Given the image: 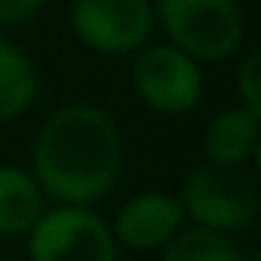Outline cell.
Here are the masks:
<instances>
[{
    "instance_id": "obj_15",
    "label": "cell",
    "mask_w": 261,
    "mask_h": 261,
    "mask_svg": "<svg viewBox=\"0 0 261 261\" xmlns=\"http://www.w3.org/2000/svg\"><path fill=\"white\" fill-rule=\"evenodd\" d=\"M0 261H13V258H0Z\"/></svg>"
},
{
    "instance_id": "obj_1",
    "label": "cell",
    "mask_w": 261,
    "mask_h": 261,
    "mask_svg": "<svg viewBox=\"0 0 261 261\" xmlns=\"http://www.w3.org/2000/svg\"><path fill=\"white\" fill-rule=\"evenodd\" d=\"M31 169L43 197L62 206L98 203L123 169V142L114 120L95 105L59 108L34 139Z\"/></svg>"
},
{
    "instance_id": "obj_4",
    "label": "cell",
    "mask_w": 261,
    "mask_h": 261,
    "mask_svg": "<svg viewBox=\"0 0 261 261\" xmlns=\"http://www.w3.org/2000/svg\"><path fill=\"white\" fill-rule=\"evenodd\" d=\"M31 261H117L111 227L89 206L49 209L28 230Z\"/></svg>"
},
{
    "instance_id": "obj_13",
    "label": "cell",
    "mask_w": 261,
    "mask_h": 261,
    "mask_svg": "<svg viewBox=\"0 0 261 261\" xmlns=\"http://www.w3.org/2000/svg\"><path fill=\"white\" fill-rule=\"evenodd\" d=\"M46 0H0V28H16L34 19Z\"/></svg>"
},
{
    "instance_id": "obj_11",
    "label": "cell",
    "mask_w": 261,
    "mask_h": 261,
    "mask_svg": "<svg viewBox=\"0 0 261 261\" xmlns=\"http://www.w3.org/2000/svg\"><path fill=\"white\" fill-rule=\"evenodd\" d=\"M163 261H240V249L230 233L194 224L163 246Z\"/></svg>"
},
{
    "instance_id": "obj_6",
    "label": "cell",
    "mask_w": 261,
    "mask_h": 261,
    "mask_svg": "<svg viewBox=\"0 0 261 261\" xmlns=\"http://www.w3.org/2000/svg\"><path fill=\"white\" fill-rule=\"evenodd\" d=\"M133 86L139 98L160 114H188L203 95V74L197 59L172 43L142 46L133 65Z\"/></svg>"
},
{
    "instance_id": "obj_7",
    "label": "cell",
    "mask_w": 261,
    "mask_h": 261,
    "mask_svg": "<svg viewBox=\"0 0 261 261\" xmlns=\"http://www.w3.org/2000/svg\"><path fill=\"white\" fill-rule=\"evenodd\" d=\"M185 221L181 200L163 191H145L126 200L114 218V240L133 252H154L163 249Z\"/></svg>"
},
{
    "instance_id": "obj_14",
    "label": "cell",
    "mask_w": 261,
    "mask_h": 261,
    "mask_svg": "<svg viewBox=\"0 0 261 261\" xmlns=\"http://www.w3.org/2000/svg\"><path fill=\"white\" fill-rule=\"evenodd\" d=\"M252 160H255V169L261 172V139H258V145H255V154H252Z\"/></svg>"
},
{
    "instance_id": "obj_10",
    "label": "cell",
    "mask_w": 261,
    "mask_h": 261,
    "mask_svg": "<svg viewBox=\"0 0 261 261\" xmlns=\"http://www.w3.org/2000/svg\"><path fill=\"white\" fill-rule=\"evenodd\" d=\"M37 68L13 40L0 37V123L22 117L37 98Z\"/></svg>"
},
{
    "instance_id": "obj_5",
    "label": "cell",
    "mask_w": 261,
    "mask_h": 261,
    "mask_svg": "<svg viewBox=\"0 0 261 261\" xmlns=\"http://www.w3.org/2000/svg\"><path fill=\"white\" fill-rule=\"evenodd\" d=\"M148 0H74L71 28L83 46L98 56H126L148 43L154 31Z\"/></svg>"
},
{
    "instance_id": "obj_9",
    "label": "cell",
    "mask_w": 261,
    "mask_h": 261,
    "mask_svg": "<svg viewBox=\"0 0 261 261\" xmlns=\"http://www.w3.org/2000/svg\"><path fill=\"white\" fill-rule=\"evenodd\" d=\"M43 212V191L34 175L19 166H0V237L28 233Z\"/></svg>"
},
{
    "instance_id": "obj_8",
    "label": "cell",
    "mask_w": 261,
    "mask_h": 261,
    "mask_svg": "<svg viewBox=\"0 0 261 261\" xmlns=\"http://www.w3.org/2000/svg\"><path fill=\"white\" fill-rule=\"evenodd\" d=\"M258 139H261V120L240 105V108H230V111L218 114L209 123L203 148H206L209 163L243 166L255 154Z\"/></svg>"
},
{
    "instance_id": "obj_3",
    "label": "cell",
    "mask_w": 261,
    "mask_h": 261,
    "mask_svg": "<svg viewBox=\"0 0 261 261\" xmlns=\"http://www.w3.org/2000/svg\"><path fill=\"white\" fill-rule=\"evenodd\" d=\"M181 209L197 224L230 233L255 221L261 209V191L243 166L203 163L185 178Z\"/></svg>"
},
{
    "instance_id": "obj_12",
    "label": "cell",
    "mask_w": 261,
    "mask_h": 261,
    "mask_svg": "<svg viewBox=\"0 0 261 261\" xmlns=\"http://www.w3.org/2000/svg\"><path fill=\"white\" fill-rule=\"evenodd\" d=\"M237 92H240L243 108L252 111V114L261 120V46H255V49L246 56V62L240 65Z\"/></svg>"
},
{
    "instance_id": "obj_2",
    "label": "cell",
    "mask_w": 261,
    "mask_h": 261,
    "mask_svg": "<svg viewBox=\"0 0 261 261\" xmlns=\"http://www.w3.org/2000/svg\"><path fill=\"white\" fill-rule=\"evenodd\" d=\"M154 19L172 46L197 62H218L243 43V13L237 0H157Z\"/></svg>"
}]
</instances>
